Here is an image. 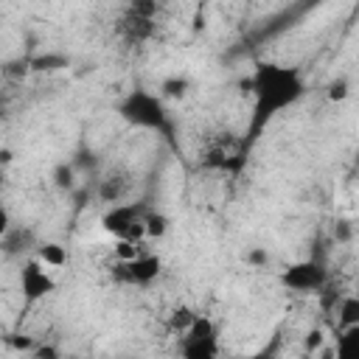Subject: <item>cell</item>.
<instances>
[{
	"label": "cell",
	"mask_w": 359,
	"mask_h": 359,
	"mask_svg": "<svg viewBox=\"0 0 359 359\" xmlns=\"http://www.w3.org/2000/svg\"><path fill=\"white\" fill-rule=\"evenodd\" d=\"M188 79L185 76H171V79H165L163 84H160V95L163 98H182L185 93H188Z\"/></svg>",
	"instance_id": "cell-14"
},
{
	"label": "cell",
	"mask_w": 359,
	"mask_h": 359,
	"mask_svg": "<svg viewBox=\"0 0 359 359\" xmlns=\"http://www.w3.org/2000/svg\"><path fill=\"white\" fill-rule=\"evenodd\" d=\"M328 283V269L320 261H294L280 272V286L294 294L323 292Z\"/></svg>",
	"instance_id": "cell-6"
},
{
	"label": "cell",
	"mask_w": 359,
	"mask_h": 359,
	"mask_svg": "<svg viewBox=\"0 0 359 359\" xmlns=\"http://www.w3.org/2000/svg\"><path fill=\"white\" fill-rule=\"evenodd\" d=\"M34 255H36L39 261H45L48 266H53V269H56V266H65L67 258H70V255H67V247H62L59 241H39L36 250H34Z\"/></svg>",
	"instance_id": "cell-11"
},
{
	"label": "cell",
	"mask_w": 359,
	"mask_h": 359,
	"mask_svg": "<svg viewBox=\"0 0 359 359\" xmlns=\"http://www.w3.org/2000/svg\"><path fill=\"white\" fill-rule=\"evenodd\" d=\"M137 244H140V241H132V238H115V244H112V258H115L118 264L135 261V258L143 252Z\"/></svg>",
	"instance_id": "cell-13"
},
{
	"label": "cell",
	"mask_w": 359,
	"mask_h": 359,
	"mask_svg": "<svg viewBox=\"0 0 359 359\" xmlns=\"http://www.w3.org/2000/svg\"><path fill=\"white\" fill-rule=\"evenodd\" d=\"M337 320L339 325H356L359 323V294H348L339 300V309H337Z\"/></svg>",
	"instance_id": "cell-12"
},
{
	"label": "cell",
	"mask_w": 359,
	"mask_h": 359,
	"mask_svg": "<svg viewBox=\"0 0 359 359\" xmlns=\"http://www.w3.org/2000/svg\"><path fill=\"white\" fill-rule=\"evenodd\" d=\"M194 317H196V314H194L188 306H180V309H174V311H171L168 325H171V331H174V334H185V331H188V325L194 323Z\"/></svg>",
	"instance_id": "cell-15"
},
{
	"label": "cell",
	"mask_w": 359,
	"mask_h": 359,
	"mask_svg": "<svg viewBox=\"0 0 359 359\" xmlns=\"http://www.w3.org/2000/svg\"><path fill=\"white\" fill-rule=\"evenodd\" d=\"M325 95H328V101H345L348 95H351V84L345 81V79H337V81H331L328 84V90H325Z\"/></svg>",
	"instance_id": "cell-19"
},
{
	"label": "cell",
	"mask_w": 359,
	"mask_h": 359,
	"mask_svg": "<svg viewBox=\"0 0 359 359\" xmlns=\"http://www.w3.org/2000/svg\"><path fill=\"white\" fill-rule=\"evenodd\" d=\"M101 227L112 233L115 238H132L140 241L146 236V210L140 202H118L109 205V210L101 216Z\"/></svg>",
	"instance_id": "cell-3"
},
{
	"label": "cell",
	"mask_w": 359,
	"mask_h": 359,
	"mask_svg": "<svg viewBox=\"0 0 359 359\" xmlns=\"http://www.w3.org/2000/svg\"><path fill=\"white\" fill-rule=\"evenodd\" d=\"M168 233V219L163 213H146V238H163Z\"/></svg>",
	"instance_id": "cell-17"
},
{
	"label": "cell",
	"mask_w": 359,
	"mask_h": 359,
	"mask_svg": "<svg viewBox=\"0 0 359 359\" xmlns=\"http://www.w3.org/2000/svg\"><path fill=\"white\" fill-rule=\"evenodd\" d=\"M247 264H252V266H266V264H269V252L261 250V247H255V250L247 252Z\"/></svg>",
	"instance_id": "cell-21"
},
{
	"label": "cell",
	"mask_w": 359,
	"mask_h": 359,
	"mask_svg": "<svg viewBox=\"0 0 359 359\" xmlns=\"http://www.w3.org/2000/svg\"><path fill=\"white\" fill-rule=\"evenodd\" d=\"M182 342H180V353L188 356V359H213L219 353V331H216V323L205 314H196L194 323L188 325L185 334H180Z\"/></svg>",
	"instance_id": "cell-4"
},
{
	"label": "cell",
	"mask_w": 359,
	"mask_h": 359,
	"mask_svg": "<svg viewBox=\"0 0 359 359\" xmlns=\"http://www.w3.org/2000/svg\"><path fill=\"white\" fill-rule=\"evenodd\" d=\"M334 238L348 241V238H351V224H348V222H337V227H334Z\"/></svg>",
	"instance_id": "cell-22"
},
{
	"label": "cell",
	"mask_w": 359,
	"mask_h": 359,
	"mask_svg": "<svg viewBox=\"0 0 359 359\" xmlns=\"http://www.w3.org/2000/svg\"><path fill=\"white\" fill-rule=\"evenodd\" d=\"M334 353L339 359H359V323L356 325H345L337 337Z\"/></svg>",
	"instance_id": "cell-10"
},
{
	"label": "cell",
	"mask_w": 359,
	"mask_h": 359,
	"mask_svg": "<svg viewBox=\"0 0 359 359\" xmlns=\"http://www.w3.org/2000/svg\"><path fill=\"white\" fill-rule=\"evenodd\" d=\"M20 292H22L25 306H34L56 292V278H53L50 266L45 261H39L36 255H31L20 264Z\"/></svg>",
	"instance_id": "cell-5"
},
{
	"label": "cell",
	"mask_w": 359,
	"mask_h": 359,
	"mask_svg": "<svg viewBox=\"0 0 359 359\" xmlns=\"http://www.w3.org/2000/svg\"><path fill=\"white\" fill-rule=\"evenodd\" d=\"M115 112L135 129H149V132H160V135L171 132V118H168V109H165V98L160 93L146 90V87L129 90L118 101Z\"/></svg>",
	"instance_id": "cell-2"
},
{
	"label": "cell",
	"mask_w": 359,
	"mask_h": 359,
	"mask_svg": "<svg viewBox=\"0 0 359 359\" xmlns=\"http://www.w3.org/2000/svg\"><path fill=\"white\" fill-rule=\"evenodd\" d=\"M73 177H76L73 163H59V165L53 168V174H50L53 185H56V188H62V191H70V188H73Z\"/></svg>",
	"instance_id": "cell-16"
},
{
	"label": "cell",
	"mask_w": 359,
	"mask_h": 359,
	"mask_svg": "<svg viewBox=\"0 0 359 359\" xmlns=\"http://www.w3.org/2000/svg\"><path fill=\"white\" fill-rule=\"evenodd\" d=\"M34 356H48V359H56V356H59V351H56V348H50V345H42V348H36V351H34Z\"/></svg>",
	"instance_id": "cell-23"
},
{
	"label": "cell",
	"mask_w": 359,
	"mask_h": 359,
	"mask_svg": "<svg viewBox=\"0 0 359 359\" xmlns=\"http://www.w3.org/2000/svg\"><path fill=\"white\" fill-rule=\"evenodd\" d=\"M129 191H132V177H129V171H123V168H112V171L98 182V199L107 202V205L123 202V199L129 196Z\"/></svg>",
	"instance_id": "cell-8"
},
{
	"label": "cell",
	"mask_w": 359,
	"mask_h": 359,
	"mask_svg": "<svg viewBox=\"0 0 359 359\" xmlns=\"http://www.w3.org/2000/svg\"><path fill=\"white\" fill-rule=\"evenodd\" d=\"M247 87L252 93V115H250L244 149H250L264 135L269 121H275L283 109L294 107L306 95V81L300 70L280 62H255V70L247 79Z\"/></svg>",
	"instance_id": "cell-1"
},
{
	"label": "cell",
	"mask_w": 359,
	"mask_h": 359,
	"mask_svg": "<svg viewBox=\"0 0 359 359\" xmlns=\"http://www.w3.org/2000/svg\"><path fill=\"white\" fill-rule=\"evenodd\" d=\"M0 247L6 252V258H22L31 247L36 250V238L28 227L22 224H8L6 230H0Z\"/></svg>",
	"instance_id": "cell-9"
},
{
	"label": "cell",
	"mask_w": 359,
	"mask_h": 359,
	"mask_svg": "<svg viewBox=\"0 0 359 359\" xmlns=\"http://www.w3.org/2000/svg\"><path fill=\"white\" fill-rule=\"evenodd\" d=\"M323 342H325V334L320 331V328H311L309 334H306V339H303V345H306V351L311 353V351H320L323 348Z\"/></svg>",
	"instance_id": "cell-20"
},
{
	"label": "cell",
	"mask_w": 359,
	"mask_h": 359,
	"mask_svg": "<svg viewBox=\"0 0 359 359\" xmlns=\"http://www.w3.org/2000/svg\"><path fill=\"white\" fill-rule=\"evenodd\" d=\"M118 269H121V278H123L126 283L149 286V283L160 275L163 261H160L157 255H151V252H140L135 261H129V264H118Z\"/></svg>",
	"instance_id": "cell-7"
},
{
	"label": "cell",
	"mask_w": 359,
	"mask_h": 359,
	"mask_svg": "<svg viewBox=\"0 0 359 359\" xmlns=\"http://www.w3.org/2000/svg\"><path fill=\"white\" fill-rule=\"evenodd\" d=\"M31 67L34 70H59V67H67V56H62V53H45V56L31 59Z\"/></svg>",
	"instance_id": "cell-18"
}]
</instances>
